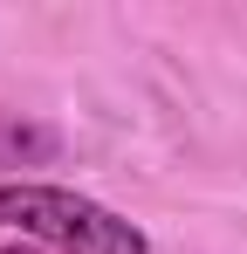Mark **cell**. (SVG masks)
Masks as SVG:
<instances>
[{"label": "cell", "mask_w": 247, "mask_h": 254, "mask_svg": "<svg viewBox=\"0 0 247 254\" xmlns=\"http://www.w3.org/2000/svg\"><path fill=\"white\" fill-rule=\"evenodd\" d=\"M0 227H14L21 241H41L55 254H144L151 248L124 213L96 206L69 186H41V179H0Z\"/></svg>", "instance_id": "obj_1"}, {"label": "cell", "mask_w": 247, "mask_h": 254, "mask_svg": "<svg viewBox=\"0 0 247 254\" xmlns=\"http://www.w3.org/2000/svg\"><path fill=\"white\" fill-rule=\"evenodd\" d=\"M55 158H62V130L0 103V179H21L28 165H55Z\"/></svg>", "instance_id": "obj_2"}, {"label": "cell", "mask_w": 247, "mask_h": 254, "mask_svg": "<svg viewBox=\"0 0 247 254\" xmlns=\"http://www.w3.org/2000/svg\"><path fill=\"white\" fill-rule=\"evenodd\" d=\"M7 254H55V248H41V241H21V248H7Z\"/></svg>", "instance_id": "obj_3"}]
</instances>
